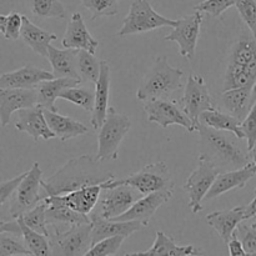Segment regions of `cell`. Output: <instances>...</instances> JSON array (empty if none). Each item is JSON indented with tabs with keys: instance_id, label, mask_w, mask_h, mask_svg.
<instances>
[{
	"instance_id": "obj_1",
	"label": "cell",
	"mask_w": 256,
	"mask_h": 256,
	"mask_svg": "<svg viewBox=\"0 0 256 256\" xmlns=\"http://www.w3.org/2000/svg\"><path fill=\"white\" fill-rule=\"evenodd\" d=\"M90 155H82L65 162L55 174L42 180L45 195L54 196L92 185H102L115 179L114 174Z\"/></svg>"
},
{
	"instance_id": "obj_2",
	"label": "cell",
	"mask_w": 256,
	"mask_h": 256,
	"mask_svg": "<svg viewBox=\"0 0 256 256\" xmlns=\"http://www.w3.org/2000/svg\"><path fill=\"white\" fill-rule=\"evenodd\" d=\"M200 155L206 158L220 172L244 168L252 162L249 150L242 149V140L236 135L224 130L200 124Z\"/></svg>"
},
{
	"instance_id": "obj_3",
	"label": "cell",
	"mask_w": 256,
	"mask_h": 256,
	"mask_svg": "<svg viewBox=\"0 0 256 256\" xmlns=\"http://www.w3.org/2000/svg\"><path fill=\"white\" fill-rule=\"evenodd\" d=\"M256 82V38H242L230 52L224 78V90L252 88Z\"/></svg>"
},
{
	"instance_id": "obj_4",
	"label": "cell",
	"mask_w": 256,
	"mask_h": 256,
	"mask_svg": "<svg viewBox=\"0 0 256 256\" xmlns=\"http://www.w3.org/2000/svg\"><path fill=\"white\" fill-rule=\"evenodd\" d=\"M184 72L172 66L165 55L158 56L149 72L144 75L136 92V98L142 102L152 99H164L182 88Z\"/></svg>"
},
{
	"instance_id": "obj_5",
	"label": "cell",
	"mask_w": 256,
	"mask_h": 256,
	"mask_svg": "<svg viewBox=\"0 0 256 256\" xmlns=\"http://www.w3.org/2000/svg\"><path fill=\"white\" fill-rule=\"evenodd\" d=\"M132 129V120L126 114H120L112 106L108 110L105 122L98 134L96 159L100 162L116 160L120 144Z\"/></svg>"
},
{
	"instance_id": "obj_6",
	"label": "cell",
	"mask_w": 256,
	"mask_h": 256,
	"mask_svg": "<svg viewBox=\"0 0 256 256\" xmlns=\"http://www.w3.org/2000/svg\"><path fill=\"white\" fill-rule=\"evenodd\" d=\"M122 184L132 185L142 195L162 192V190L174 192V180H172L169 168L164 162L145 165L138 172H134L124 179H114L112 182H105V184H102V188L104 189V188Z\"/></svg>"
},
{
	"instance_id": "obj_7",
	"label": "cell",
	"mask_w": 256,
	"mask_h": 256,
	"mask_svg": "<svg viewBox=\"0 0 256 256\" xmlns=\"http://www.w3.org/2000/svg\"><path fill=\"white\" fill-rule=\"evenodd\" d=\"M178 20L169 19L154 10L148 0H134L132 2L126 16L122 20V29L118 32L119 36L152 32L164 26L174 28Z\"/></svg>"
},
{
	"instance_id": "obj_8",
	"label": "cell",
	"mask_w": 256,
	"mask_h": 256,
	"mask_svg": "<svg viewBox=\"0 0 256 256\" xmlns=\"http://www.w3.org/2000/svg\"><path fill=\"white\" fill-rule=\"evenodd\" d=\"M92 222L72 225L70 229L65 232L54 226V230L49 234L52 254L62 256L86 255L92 246Z\"/></svg>"
},
{
	"instance_id": "obj_9",
	"label": "cell",
	"mask_w": 256,
	"mask_h": 256,
	"mask_svg": "<svg viewBox=\"0 0 256 256\" xmlns=\"http://www.w3.org/2000/svg\"><path fill=\"white\" fill-rule=\"evenodd\" d=\"M219 172V169L210 160L199 155L196 169L189 175L184 184V189L189 194V208L192 214H198L202 210V202L209 192Z\"/></svg>"
},
{
	"instance_id": "obj_10",
	"label": "cell",
	"mask_w": 256,
	"mask_h": 256,
	"mask_svg": "<svg viewBox=\"0 0 256 256\" xmlns=\"http://www.w3.org/2000/svg\"><path fill=\"white\" fill-rule=\"evenodd\" d=\"M144 110L148 114V122H156L164 129L170 125H180L190 132H196L194 122L182 108H180L176 102L169 100L168 98L148 100L144 104Z\"/></svg>"
},
{
	"instance_id": "obj_11",
	"label": "cell",
	"mask_w": 256,
	"mask_h": 256,
	"mask_svg": "<svg viewBox=\"0 0 256 256\" xmlns=\"http://www.w3.org/2000/svg\"><path fill=\"white\" fill-rule=\"evenodd\" d=\"M42 170L40 169L39 162H35L15 192V198L9 208V212L12 219H16L28 210L32 209L46 196V195L45 196L40 195V188H42Z\"/></svg>"
},
{
	"instance_id": "obj_12",
	"label": "cell",
	"mask_w": 256,
	"mask_h": 256,
	"mask_svg": "<svg viewBox=\"0 0 256 256\" xmlns=\"http://www.w3.org/2000/svg\"><path fill=\"white\" fill-rule=\"evenodd\" d=\"M202 22V12L195 10L192 14L178 19V24L165 36V40L176 42L179 46V54L186 58L188 60H192L195 56L198 40H199Z\"/></svg>"
},
{
	"instance_id": "obj_13",
	"label": "cell",
	"mask_w": 256,
	"mask_h": 256,
	"mask_svg": "<svg viewBox=\"0 0 256 256\" xmlns=\"http://www.w3.org/2000/svg\"><path fill=\"white\" fill-rule=\"evenodd\" d=\"M144 195L132 185L122 184L104 188L100 195L99 212L106 219H114L126 212Z\"/></svg>"
},
{
	"instance_id": "obj_14",
	"label": "cell",
	"mask_w": 256,
	"mask_h": 256,
	"mask_svg": "<svg viewBox=\"0 0 256 256\" xmlns=\"http://www.w3.org/2000/svg\"><path fill=\"white\" fill-rule=\"evenodd\" d=\"M182 110L192 120L196 132L200 128V115L206 110L212 109V102L210 98L209 90L204 82V78L190 74L185 85L184 96L182 99Z\"/></svg>"
},
{
	"instance_id": "obj_15",
	"label": "cell",
	"mask_w": 256,
	"mask_h": 256,
	"mask_svg": "<svg viewBox=\"0 0 256 256\" xmlns=\"http://www.w3.org/2000/svg\"><path fill=\"white\" fill-rule=\"evenodd\" d=\"M38 105L36 89H0V124L6 126L14 112Z\"/></svg>"
},
{
	"instance_id": "obj_16",
	"label": "cell",
	"mask_w": 256,
	"mask_h": 256,
	"mask_svg": "<svg viewBox=\"0 0 256 256\" xmlns=\"http://www.w3.org/2000/svg\"><path fill=\"white\" fill-rule=\"evenodd\" d=\"M172 192H174L162 190V192L144 195L126 212L112 220H118V222H140L146 228L152 218L156 212V210L172 196Z\"/></svg>"
},
{
	"instance_id": "obj_17",
	"label": "cell",
	"mask_w": 256,
	"mask_h": 256,
	"mask_svg": "<svg viewBox=\"0 0 256 256\" xmlns=\"http://www.w3.org/2000/svg\"><path fill=\"white\" fill-rule=\"evenodd\" d=\"M92 224V245H95L98 242L106 239L110 236H125L129 238L134 232L142 230L144 224L140 222H118V220L106 219L99 212L90 214Z\"/></svg>"
},
{
	"instance_id": "obj_18",
	"label": "cell",
	"mask_w": 256,
	"mask_h": 256,
	"mask_svg": "<svg viewBox=\"0 0 256 256\" xmlns=\"http://www.w3.org/2000/svg\"><path fill=\"white\" fill-rule=\"evenodd\" d=\"M15 129L18 132H26L35 142H38L39 139L50 140L55 138V134L48 125L44 108L39 104L19 110L18 120L15 122Z\"/></svg>"
},
{
	"instance_id": "obj_19",
	"label": "cell",
	"mask_w": 256,
	"mask_h": 256,
	"mask_svg": "<svg viewBox=\"0 0 256 256\" xmlns=\"http://www.w3.org/2000/svg\"><path fill=\"white\" fill-rule=\"evenodd\" d=\"M52 72H46L44 69L26 64L14 72H5L0 76V89L8 88H19V89H36L40 82L45 80L54 79Z\"/></svg>"
},
{
	"instance_id": "obj_20",
	"label": "cell",
	"mask_w": 256,
	"mask_h": 256,
	"mask_svg": "<svg viewBox=\"0 0 256 256\" xmlns=\"http://www.w3.org/2000/svg\"><path fill=\"white\" fill-rule=\"evenodd\" d=\"M256 175V165L252 162L245 165L244 168H240L236 170H230V172H219V175L215 179L214 184L210 188L209 192L205 196V200H212L225 192L234 189H242L246 186L248 182L252 180Z\"/></svg>"
},
{
	"instance_id": "obj_21",
	"label": "cell",
	"mask_w": 256,
	"mask_h": 256,
	"mask_svg": "<svg viewBox=\"0 0 256 256\" xmlns=\"http://www.w3.org/2000/svg\"><path fill=\"white\" fill-rule=\"evenodd\" d=\"M62 45L68 49L88 50L95 54L99 48V40L95 39L85 25L80 12H74L68 22L64 38L62 40Z\"/></svg>"
},
{
	"instance_id": "obj_22",
	"label": "cell",
	"mask_w": 256,
	"mask_h": 256,
	"mask_svg": "<svg viewBox=\"0 0 256 256\" xmlns=\"http://www.w3.org/2000/svg\"><path fill=\"white\" fill-rule=\"evenodd\" d=\"M110 80H112L110 65L108 64V62L102 60L100 76L95 82V105L92 112V119H90V124L95 130H99L102 128L110 108Z\"/></svg>"
},
{
	"instance_id": "obj_23",
	"label": "cell",
	"mask_w": 256,
	"mask_h": 256,
	"mask_svg": "<svg viewBox=\"0 0 256 256\" xmlns=\"http://www.w3.org/2000/svg\"><path fill=\"white\" fill-rule=\"evenodd\" d=\"M245 219V206H236L230 210H220L206 215V222L218 232L222 242L228 245L236 232L238 226Z\"/></svg>"
},
{
	"instance_id": "obj_24",
	"label": "cell",
	"mask_w": 256,
	"mask_h": 256,
	"mask_svg": "<svg viewBox=\"0 0 256 256\" xmlns=\"http://www.w3.org/2000/svg\"><path fill=\"white\" fill-rule=\"evenodd\" d=\"M46 202V222L48 225L52 226H59V225H72L84 224V222H90V215L82 214V212H75L70 206L65 205L64 202L58 199L56 195L54 196H45Z\"/></svg>"
},
{
	"instance_id": "obj_25",
	"label": "cell",
	"mask_w": 256,
	"mask_h": 256,
	"mask_svg": "<svg viewBox=\"0 0 256 256\" xmlns=\"http://www.w3.org/2000/svg\"><path fill=\"white\" fill-rule=\"evenodd\" d=\"M44 112L48 125L55 134V138H58L60 142H66V140L82 136L89 132V128L86 125L72 119V118L65 116L58 112L48 109H44Z\"/></svg>"
},
{
	"instance_id": "obj_26",
	"label": "cell",
	"mask_w": 256,
	"mask_h": 256,
	"mask_svg": "<svg viewBox=\"0 0 256 256\" xmlns=\"http://www.w3.org/2000/svg\"><path fill=\"white\" fill-rule=\"evenodd\" d=\"M78 52V49H56L52 44L49 45L46 59L52 65L55 78H74L82 80L76 66Z\"/></svg>"
},
{
	"instance_id": "obj_27",
	"label": "cell",
	"mask_w": 256,
	"mask_h": 256,
	"mask_svg": "<svg viewBox=\"0 0 256 256\" xmlns=\"http://www.w3.org/2000/svg\"><path fill=\"white\" fill-rule=\"evenodd\" d=\"M155 242L150 249L139 252H126L125 255H168V256H189L202 255V250L194 245H178L174 238L164 232H156Z\"/></svg>"
},
{
	"instance_id": "obj_28",
	"label": "cell",
	"mask_w": 256,
	"mask_h": 256,
	"mask_svg": "<svg viewBox=\"0 0 256 256\" xmlns=\"http://www.w3.org/2000/svg\"><path fill=\"white\" fill-rule=\"evenodd\" d=\"M102 192V185H92V186L82 188V189L75 190V192H68V194L56 195V196L60 202L74 209L75 212L90 215L94 210L95 205L99 202Z\"/></svg>"
},
{
	"instance_id": "obj_29",
	"label": "cell",
	"mask_w": 256,
	"mask_h": 256,
	"mask_svg": "<svg viewBox=\"0 0 256 256\" xmlns=\"http://www.w3.org/2000/svg\"><path fill=\"white\" fill-rule=\"evenodd\" d=\"M82 82V80L74 78H54L52 80H45L40 82L38 90V104L42 105L44 109L58 112L55 106V100L60 96L62 90L66 88L76 86Z\"/></svg>"
},
{
	"instance_id": "obj_30",
	"label": "cell",
	"mask_w": 256,
	"mask_h": 256,
	"mask_svg": "<svg viewBox=\"0 0 256 256\" xmlns=\"http://www.w3.org/2000/svg\"><path fill=\"white\" fill-rule=\"evenodd\" d=\"M20 38H22V42L28 46L32 48V52L44 58L48 56V48H49V45L58 39L56 34L45 32L42 28L36 26L25 15H22V36Z\"/></svg>"
},
{
	"instance_id": "obj_31",
	"label": "cell",
	"mask_w": 256,
	"mask_h": 256,
	"mask_svg": "<svg viewBox=\"0 0 256 256\" xmlns=\"http://www.w3.org/2000/svg\"><path fill=\"white\" fill-rule=\"evenodd\" d=\"M252 88H235L222 92V104L228 112L244 120L252 108Z\"/></svg>"
},
{
	"instance_id": "obj_32",
	"label": "cell",
	"mask_w": 256,
	"mask_h": 256,
	"mask_svg": "<svg viewBox=\"0 0 256 256\" xmlns=\"http://www.w3.org/2000/svg\"><path fill=\"white\" fill-rule=\"evenodd\" d=\"M200 122L206 125V126L214 128L216 130L230 132L236 135L238 138H240V139H245L244 132L240 128L242 120H239L230 112H222L212 108V109L206 110V112L200 115Z\"/></svg>"
},
{
	"instance_id": "obj_33",
	"label": "cell",
	"mask_w": 256,
	"mask_h": 256,
	"mask_svg": "<svg viewBox=\"0 0 256 256\" xmlns=\"http://www.w3.org/2000/svg\"><path fill=\"white\" fill-rule=\"evenodd\" d=\"M22 226V239L25 242L28 249L32 252V255L36 256H48L52 254V248H50L49 236L42 235L35 230L30 229L22 220V216L16 218Z\"/></svg>"
},
{
	"instance_id": "obj_34",
	"label": "cell",
	"mask_w": 256,
	"mask_h": 256,
	"mask_svg": "<svg viewBox=\"0 0 256 256\" xmlns=\"http://www.w3.org/2000/svg\"><path fill=\"white\" fill-rule=\"evenodd\" d=\"M76 66L82 82H92V84L98 82L100 72H102V62L95 58V54L88 52V50H79Z\"/></svg>"
},
{
	"instance_id": "obj_35",
	"label": "cell",
	"mask_w": 256,
	"mask_h": 256,
	"mask_svg": "<svg viewBox=\"0 0 256 256\" xmlns=\"http://www.w3.org/2000/svg\"><path fill=\"white\" fill-rule=\"evenodd\" d=\"M29 9L35 16L45 19H64L66 10L60 0H28Z\"/></svg>"
},
{
	"instance_id": "obj_36",
	"label": "cell",
	"mask_w": 256,
	"mask_h": 256,
	"mask_svg": "<svg viewBox=\"0 0 256 256\" xmlns=\"http://www.w3.org/2000/svg\"><path fill=\"white\" fill-rule=\"evenodd\" d=\"M59 98L82 108L85 112H92V110H94L95 92H92V89H88V88L78 86V85L66 88L65 90H62Z\"/></svg>"
},
{
	"instance_id": "obj_37",
	"label": "cell",
	"mask_w": 256,
	"mask_h": 256,
	"mask_svg": "<svg viewBox=\"0 0 256 256\" xmlns=\"http://www.w3.org/2000/svg\"><path fill=\"white\" fill-rule=\"evenodd\" d=\"M46 202H45V199H42L39 204L35 205L32 209L28 210L26 212H24L20 216H22V220L30 229L49 236L50 232L48 229L49 225H48L46 222Z\"/></svg>"
},
{
	"instance_id": "obj_38",
	"label": "cell",
	"mask_w": 256,
	"mask_h": 256,
	"mask_svg": "<svg viewBox=\"0 0 256 256\" xmlns=\"http://www.w3.org/2000/svg\"><path fill=\"white\" fill-rule=\"evenodd\" d=\"M80 2L92 12V20L100 16H115L119 12L118 0H80Z\"/></svg>"
},
{
	"instance_id": "obj_39",
	"label": "cell",
	"mask_w": 256,
	"mask_h": 256,
	"mask_svg": "<svg viewBox=\"0 0 256 256\" xmlns=\"http://www.w3.org/2000/svg\"><path fill=\"white\" fill-rule=\"evenodd\" d=\"M22 15L12 12L8 15H0V30L5 39L18 40L22 36Z\"/></svg>"
},
{
	"instance_id": "obj_40",
	"label": "cell",
	"mask_w": 256,
	"mask_h": 256,
	"mask_svg": "<svg viewBox=\"0 0 256 256\" xmlns=\"http://www.w3.org/2000/svg\"><path fill=\"white\" fill-rule=\"evenodd\" d=\"M16 256V255H32L26 248L24 242H20V238L15 235H6V232H0V256Z\"/></svg>"
},
{
	"instance_id": "obj_41",
	"label": "cell",
	"mask_w": 256,
	"mask_h": 256,
	"mask_svg": "<svg viewBox=\"0 0 256 256\" xmlns=\"http://www.w3.org/2000/svg\"><path fill=\"white\" fill-rule=\"evenodd\" d=\"M124 239H126V238L118 235V236H110V238H106V239L100 240V242H98L96 244L92 245V249L88 252L86 255H92V256L115 255L118 252H119Z\"/></svg>"
},
{
	"instance_id": "obj_42",
	"label": "cell",
	"mask_w": 256,
	"mask_h": 256,
	"mask_svg": "<svg viewBox=\"0 0 256 256\" xmlns=\"http://www.w3.org/2000/svg\"><path fill=\"white\" fill-rule=\"evenodd\" d=\"M235 8L252 36L256 38V0H236Z\"/></svg>"
},
{
	"instance_id": "obj_43",
	"label": "cell",
	"mask_w": 256,
	"mask_h": 256,
	"mask_svg": "<svg viewBox=\"0 0 256 256\" xmlns=\"http://www.w3.org/2000/svg\"><path fill=\"white\" fill-rule=\"evenodd\" d=\"M235 4H236V0H204V2L195 5L194 10L206 12L214 18H219L225 10L235 6Z\"/></svg>"
},
{
	"instance_id": "obj_44",
	"label": "cell",
	"mask_w": 256,
	"mask_h": 256,
	"mask_svg": "<svg viewBox=\"0 0 256 256\" xmlns=\"http://www.w3.org/2000/svg\"><path fill=\"white\" fill-rule=\"evenodd\" d=\"M242 132H244L245 140L248 142V150H252L256 144V102L250 109L249 114L240 124Z\"/></svg>"
},
{
	"instance_id": "obj_45",
	"label": "cell",
	"mask_w": 256,
	"mask_h": 256,
	"mask_svg": "<svg viewBox=\"0 0 256 256\" xmlns=\"http://www.w3.org/2000/svg\"><path fill=\"white\" fill-rule=\"evenodd\" d=\"M236 232L246 255H256V228L252 225H239Z\"/></svg>"
},
{
	"instance_id": "obj_46",
	"label": "cell",
	"mask_w": 256,
	"mask_h": 256,
	"mask_svg": "<svg viewBox=\"0 0 256 256\" xmlns=\"http://www.w3.org/2000/svg\"><path fill=\"white\" fill-rule=\"evenodd\" d=\"M26 172H22V174L18 175V176L12 178V179L8 180V182H2L0 185V204L5 205V202L12 196L15 192L18 190L19 185L22 184V182L24 180V178L26 176Z\"/></svg>"
},
{
	"instance_id": "obj_47",
	"label": "cell",
	"mask_w": 256,
	"mask_h": 256,
	"mask_svg": "<svg viewBox=\"0 0 256 256\" xmlns=\"http://www.w3.org/2000/svg\"><path fill=\"white\" fill-rule=\"evenodd\" d=\"M0 232H6V234L22 238V226H20L19 220L14 219L12 222H0Z\"/></svg>"
},
{
	"instance_id": "obj_48",
	"label": "cell",
	"mask_w": 256,
	"mask_h": 256,
	"mask_svg": "<svg viewBox=\"0 0 256 256\" xmlns=\"http://www.w3.org/2000/svg\"><path fill=\"white\" fill-rule=\"evenodd\" d=\"M228 249H229L230 255H234V256L246 255L244 246H242V240H240L239 236H238L236 232H234V235L232 236V239H230L229 242H228Z\"/></svg>"
},
{
	"instance_id": "obj_49",
	"label": "cell",
	"mask_w": 256,
	"mask_h": 256,
	"mask_svg": "<svg viewBox=\"0 0 256 256\" xmlns=\"http://www.w3.org/2000/svg\"><path fill=\"white\" fill-rule=\"evenodd\" d=\"M255 218V222L252 226L256 228V190H255V198L252 200V202L245 205V219H252Z\"/></svg>"
},
{
	"instance_id": "obj_50",
	"label": "cell",
	"mask_w": 256,
	"mask_h": 256,
	"mask_svg": "<svg viewBox=\"0 0 256 256\" xmlns=\"http://www.w3.org/2000/svg\"><path fill=\"white\" fill-rule=\"evenodd\" d=\"M249 154H250V159H252V162L256 165V144H255V146L250 150Z\"/></svg>"
},
{
	"instance_id": "obj_51",
	"label": "cell",
	"mask_w": 256,
	"mask_h": 256,
	"mask_svg": "<svg viewBox=\"0 0 256 256\" xmlns=\"http://www.w3.org/2000/svg\"><path fill=\"white\" fill-rule=\"evenodd\" d=\"M252 104H255L256 102V82H255V84H254V86H252Z\"/></svg>"
}]
</instances>
